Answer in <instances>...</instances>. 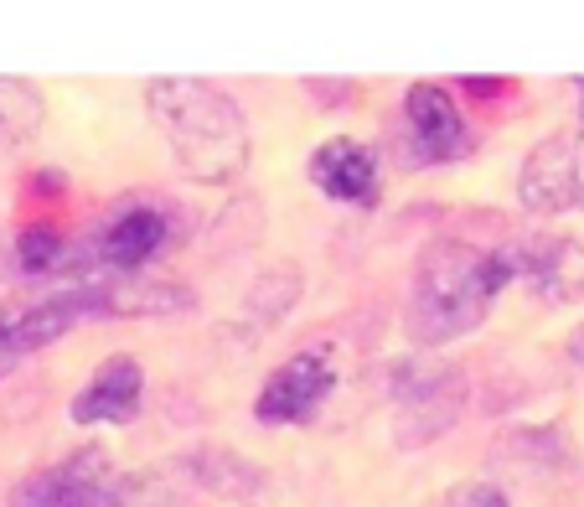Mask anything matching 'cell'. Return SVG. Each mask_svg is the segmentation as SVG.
<instances>
[{"instance_id": "cell-15", "label": "cell", "mask_w": 584, "mask_h": 507, "mask_svg": "<svg viewBox=\"0 0 584 507\" xmlns=\"http://www.w3.org/2000/svg\"><path fill=\"white\" fill-rule=\"evenodd\" d=\"M300 290H305V280L295 270H264L249 285V295H243V306H249V316H259L264 326H274V321H285V311H295Z\"/></svg>"}, {"instance_id": "cell-17", "label": "cell", "mask_w": 584, "mask_h": 507, "mask_svg": "<svg viewBox=\"0 0 584 507\" xmlns=\"http://www.w3.org/2000/svg\"><path fill=\"white\" fill-rule=\"evenodd\" d=\"M450 507H512L502 487H491V482H466V487H455L450 492Z\"/></svg>"}, {"instance_id": "cell-5", "label": "cell", "mask_w": 584, "mask_h": 507, "mask_svg": "<svg viewBox=\"0 0 584 507\" xmlns=\"http://www.w3.org/2000/svg\"><path fill=\"white\" fill-rule=\"evenodd\" d=\"M336 357L326 347H305L295 352L290 363H280L264 389L254 399V420L259 425H311L316 414L326 409V399L336 394Z\"/></svg>"}, {"instance_id": "cell-6", "label": "cell", "mask_w": 584, "mask_h": 507, "mask_svg": "<svg viewBox=\"0 0 584 507\" xmlns=\"http://www.w3.org/2000/svg\"><path fill=\"white\" fill-rule=\"evenodd\" d=\"M517 202L543 218L584 207V156H579L574 135H548L533 145L517 171Z\"/></svg>"}, {"instance_id": "cell-1", "label": "cell", "mask_w": 584, "mask_h": 507, "mask_svg": "<svg viewBox=\"0 0 584 507\" xmlns=\"http://www.w3.org/2000/svg\"><path fill=\"white\" fill-rule=\"evenodd\" d=\"M145 109L166 135L176 166L202 187H228L249 171V119L223 83L207 78H150Z\"/></svg>"}, {"instance_id": "cell-13", "label": "cell", "mask_w": 584, "mask_h": 507, "mask_svg": "<svg viewBox=\"0 0 584 507\" xmlns=\"http://www.w3.org/2000/svg\"><path fill=\"white\" fill-rule=\"evenodd\" d=\"M187 476L202 492L228 497L238 507H269V497H274L269 471L254 466V461H243L238 451H223V445H202V451H192L187 456Z\"/></svg>"}, {"instance_id": "cell-11", "label": "cell", "mask_w": 584, "mask_h": 507, "mask_svg": "<svg viewBox=\"0 0 584 507\" xmlns=\"http://www.w3.org/2000/svg\"><path fill=\"white\" fill-rule=\"evenodd\" d=\"M512 254H517V280H528L543 301L553 306L584 301V238H533Z\"/></svg>"}, {"instance_id": "cell-7", "label": "cell", "mask_w": 584, "mask_h": 507, "mask_svg": "<svg viewBox=\"0 0 584 507\" xmlns=\"http://www.w3.org/2000/svg\"><path fill=\"white\" fill-rule=\"evenodd\" d=\"M404 125H409V161L414 166H450L460 156H471V130L460 119V104L440 83H409Z\"/></svg>"}, {"instance_id": "cell-4", "label": "cell", "mask_w": 584, "mask_h": 507, "mask_svg": "<svg viewBox=\"0 0 584 507\" xmlns=\"http://www.w3.org/2000/svg\"><path fill=\"white\" fill-rule=\"evenodd\" d=\"M393 404H398V440L404 445H424L445 435L460 420L466 404V378L450 363H429V357H409L393 368Z\"/></svg>"}, {"instance_id": "cell-12", "label": "cell", "mask_w": 584, "mask_h": 507, "mask_svg": "<svg viewBox=\"0 0 584 507\" xmlns=\"http://www.w3.org/2000/svg\"><path fill=\"white\" fill-rule=\"evenodd\" d=\"M311 182H316V192L331 197V202H347V207L373 202V192H378V161H373V151H367L362 140L336 135V140H321V145H316V156H311Z\"/></svg>"}, {"instance_id": "cell-2", "label": "cell", "mask_w": 584, "mask_h": 507, "mask_svg": "<svg viewBox=\"0 0 584 507\" xmlns=\"http://www.w3.org/2000/svg\"><path fill=\"white\" fill-rule=\"evenodd\" d=\"M517 280V254L512 249H476L445 238L419 259L414 295H409V342L435 352L460 337H471L486 321L491 301Z\"/></svg>"}, {"instance_id": "cell-20", "label": "cell", "mask_w": 584, "mask_h": 507, "mask_svg": "<svg viewBox=\"0 0 584 507\" xmlns=\"http://www.w3.org/2000/svg\"><path fill=\"white\" fill-rule=\"evenodd\" d=\"M564 352H569V363H584V326H579V332L564 342Z\"/></svg>"}, {"instance_id": "cell-18", "label": "cell", "mask_w": 584, "mask_h": 507, "mask_svg": "<svg viewBox=\"0 0 584 507\" xmlns=\"http://www.w3.org/2000/svg\"><path fill=\"white\" fill-rule=\"evenodd\" d=\"M502 78H460V94H471V99H497L502 94Z\"/></svg>"}, {"instance_id": "cell-14", "label": "cell", "mask_w": 584, "mask_h": 507, "mask_svg": "<svg viewBox=\"0 0 584 507\" xmlns=\"http://www.w3.org/2000/svg\"><path fill=\"white\" fill-rule=\"evenodd\" d=\"M47 125V99L32 78L0 73V145H32Z\"/></svg>"}, {"instance_id": "cell-9", "label": "cell", "mask_w": 584, "mask_h": 507, "mask_svg": "<svg viewBox=\"0 0 584 507\" xmlns=\"http://www.w3.org/2000/svg\"><path fill=\"white\" fill-rule=\"evenodd\" d=\"M140 409H145V368L135 363L130 352L109 357V363L88 378L83 389L73 394V404H68L73 425H83V430H94V425H130V420H140Z\"/></svg>"}, {"instance_id": "cell-19", "label": "cell", "mask_w": 584, "mask_h": 507, "mask_svg": "<svg viewBox=\"0 0 584 507\" xmlns=\"http://www.w3.org/2000/svg\"><path fill=\"white\" fill-rule=\"evenodd\" d=\"M305 88H311V94H326V99H331L326 109H336V99H352V94H357V88H352L347 78H342V83H321V78H305Z\"/></svg>"}, {"instance_id": "cell-16", "label": "cell", "mask_w": 584, "mask_h": 507, "mask_svg": "<svg viewBox=\"0 0 584 507\" xmlns=\"http://www.w3.org/2000/svg\"><path fill=\"white\" fill-rule=\"evenodd\" d=\"M16 264L26 275H52L68 264V238L57 223H26L16 233Z\"/></svg>"}, {"instance_id": "cell-3", "label": "cell", "mask_w": 584, "mask_h": 507, "mask_svg": "<svg viewBox=\"0 0 584 507\" xmlns=\"http://www.w3.org/2000/svg\"><path fill=\"white\" fill-rule=\"evenodd\" d=\"M130 492H135L130 476L99 445H83V451L42 466L37 476H26L11 492V507H125Z\"/></svg>"}, {"instance_id": "cell-8", "label": "cell", "mask_w": 584, "mask_h": 507, "mask_svg": "<svg viewBox=\"0 0 584 507\" xmlns=\"http://www.w3.org/2000/svg\"><path fill=\"white\" fill-rule=\"evenodd\" d=\"M166 238H171V213L166 207L161 202H130L99 228L94 259L104 264V270H114V275H135V270H145L150 259H161Z\"/></svg>"}, {"instance_id": "cell-10", "label": "cell", "mask_w": 584, "mask_h": 507, "mask_svg": "<svg viewBox=\"0 0 584 507\" xmlns=\"http://www.w3.org/2000/svg\"><path fill=\"white\" fill-rule=\"evenodd\" d=\"M83 316H99L94 306V285L88 290H63L52 301H37V306H16V311H0V363H16V357L37 352L47 342H57L73 321Z\"/></svg>"}, {"instance_id": "cell-21", "label": "cell", "mask_w": 584, "mask_h": 507, "mask_svg": "<svg viewBox=\"0 0 584 507\" xmlns=\"http://www.w3.org/2000/svg\"><path fill=\"white\" fill-rule=\"evenodd\" d=\"M579 99H584V83H579ZM579 114H584V104H579Z\"/></svg>"}]
</instances>
